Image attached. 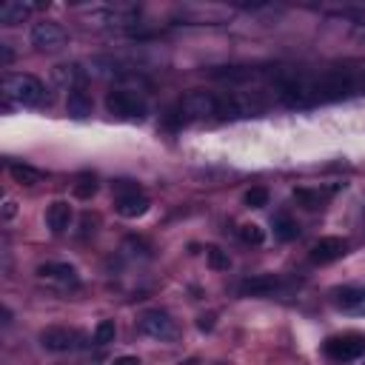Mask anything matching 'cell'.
Masks as SVG:
<instances>
[{"label": "cell", "mask_w": 365, "mask_h": 365, "mask_svg": "<svg viewBox=\"0 0 365 365\" xmlns=\"http://www.w3.org/2000/svg\"><path fill=\"white\" fill-rule=\"evenodd\" d=\"M205 259H208V265H211L214 271H228V265H231V259H228V254H225L222 248H217V245H211V248H205Z\"/></svg>", "instance_id": "44dd1931"}, {"label": "cell", "mask_w": 365, "mask_h": 365, "mask_svg": "<svg viewBox=\"0 0 365 365\" xmlns=\"http://www.w3.org/2000/svg\"><path fill=\"white\" fill-rule=\"evenodd\" d=\"M148 205H151V200L137 188V191H125V194H117V200H114V211L120 214V217H125V220H137V217H143L145 211H148Z\"/></svg>", "instance_id": "9c48e42d"}, {"label": "cell", "mask_w": 365, "mask_h": 365, "mask_svg": "<svg viewBox=\"0 0 365 365\" xmlns=\"http://www.w3.org/2000/svg\"><path fill=\"white\" fill-rule=\"evenodd\" d=\"M245 205L248 208H262V205H268V188H262V185H254V188H248L245 191Z\"/></svg>", "instance_id": "cb8c5ba5"}, {"label": "cell", "mask_w": 365, "mask_h": 365, "mask_svg": "<svg viewBox=\"0 0 365 365\" xmlns=\"http://www.w3.org/2000/svg\"><path fill=\"white\" fill-rule=\"evenodd\" d=\"M9 174H11L20 185H37V182L43 180V171L34 168V165H29V163H11V165H9Z\"/></svg>", "instance_id": "2e32d148"}, {"label": "cell", "mask_w": 365, "mask_h": 365, "mask_svg": "<svg viewBox=\"0 0 365 365\" xmlns=\"http://www.w3.org/2000/svg\"><path fill=\"white\" fill-rule=\"evenodd\" d=\"M114 365H143L137 356H131V354H125V356H117L114 359Z\"/></svg>", "instance_id": "83f0119b"}, {"label": "cell", "mask_w": 365, "mask_h": 365, "mask_svg": "<svg viewBox=\"0 0 365 365\" xmlns=\"http://www.w3.org/2000/svg\"><path fill=\"white\" fill-rule=\"evenodd\" d=\"M71 205L66 200H54L48 208H46V225L51 234H63L68 225H71Z\"/></svg>", "instance_id": "8fae6325"}, {"label": "cell", "mask_w": 365, "mask_h": 365, "mask_svg": "<svg viewBox=\"0 0 365 365\" xmlns=\"http://www.w3.org/2000/svg\"><path fill=\"white\" fill-rule=\"evenodd\" d=\"M94 191H97V180H94L91 174H83V177L74 182V197H80V200L94 197Z\"/></svg>", "instance_id": "603a6c76"}, {"label": "cell", "mask_w": 365, "mask_h": 365, "mask_svg": "<svg viewBox=\"0 0 365 365\" xmlns=\"http://www.w3.org/2000/svg\"><path fill=\"white\" fill-rule=\"evenodd\" d=\"M80 342H83L80 331L63 328V325H51V328H46V331L40 334V345H43L46 351H54V354L74 351V348H80Z\"/></svg>", "instance_id": "277c9868"}, {"label": "cell", "mask_w": 365, "mask_h": 365, "mask_svg": "<svg viewBox=\"0 0 365 365\" xmlns=\"http://www.w3.org/2000/svg\"><path fill=\"white\" fill-rule=\"evenodd\" d=\"M66 111H68L71 117H77V120H83V117L91 114V97L86 94V88L68 91V97H66Z\"/></svg>", "instance_id": "5bb4252c"}, {"label": "cell", "mask_w": 365, "mask_h": 365, "mask_svg": "<svg viewBox=\"0 0 365 365\" xmlns=\"http://www.w3.org/2000/svg\"><path fill=\"white\" fill-rule=\"evenodd\" d=\"M325 354H328L331 359H339V362H345V359H356V356L365 354V336H359V334L331 336V339L325 342Z\"/></svg>", "instance_id": "8992f818"}, {"label": "cell", "mask_w": 365, "mask_h": 365, "mask_svg": "<svg viewBox=\"0 0 365 365\" xmlns=\"http://www.w3.org/2000/svg\"><path fill=\"white\" fill-rule=\"evenodd\" d=\"M51 77H54V83H57V86H66L68 91L83 88V83H86V71H83L77 63H63V66H54Z\"/></svg>", "instance_id": "7c38bea8"}, {"label": "cell", "mask_w": 365, "mask_h": 365, "mask_svg": "<svg viewBox=\"0 0 365 365\" xmlns=\"http://www.w3.org/2000/svg\"><path fill=\"white\" fill-rule=\"evenodd\" d=\"M46 97V88L31 74H6L3 77V100L17 106H40Z\"/></svg>", "instance_id": "6da1fadb"}, {"label": "cell", "mask_w": 365, "mask_h": 365, "mask_svg": "<svg viewBox=\"0 0 365 365\" xmlns=\"http://www.w3.org/2000/svg\"><path fill=\"white\" fill-rule=\"evenodd\" d=\"M114 336H117L114 319H100L94 325V345H108V342H114Z\"/></svg>", "instance_id": "ffe728a7"}, {"label": "cell", "mask_w": 365, "mask_h": 365, "mask_svg": "<svg viewBox=\"0 0 365 365\" xmlns=\"http://www.w3.org/2000/svg\"><path fill=\"white\" fill-rule=\"evenodd\" d=\"M274 234H277L279 240H294V237L299 234V225H297L294 217H288V214H277V217H274Z\"/></svg>", "instance_id": "d6986e66"}, {"label": "cell", "mask_w": 365, "mask_h": 365, "mask_svg": "<svg viewBox=\"0 0 365 365\" xmlns=\"http://www.w3.org/2000/svg\"><path fill=\"white\" fill-rule=\"evenodd\" d=\"M240 237H242V242H248V245H262L265 231H262L257 222H245V225H240Z\"/></svg>", "instance_id": "7402d4cb"}, {"label": "cell", "mask_w": 365, "mask_h": 365, "mask_svg": "<svg viewBox=\"0 0 365 365\" xmlns=\"http://www.w3.org/2000/svg\"><path fill=\"white\" fill-rule=\"evenodd\" d=\"M348 251V242L342 237H319L311 248V259L314 262H334Z\"/></svg>", "instance_id": "30bf717a"}, {"label": "cell", "mask_w": 365, "mask_h": 365, "mask_svg": "<svg viewBox=\"0 0 365 365\" xmlns=\"http://www.w3.org/2000/svg\"><path fill=\"white\" fill-rule=\"evenodd\" d=\"M14 214H17V202H14V200H6V205H3V217L11 220Z\"/></svg>", "instance_id": "484cf974"}, {"label": "cell", "mask_w": 365, "mask_h": 365, "mask_svg": "<svg viewBox=\"0 0 365 365\" xmlns=\"http://www.w3.org/2000/svg\"><path fill=\"white\" fill-rule=\"evenodd\" d=\"M197 328H200V331H211V328H214V317H211V314H208V317H200V319H197Z\"/></svg>", "instance_id": "4316f807"}, {"label": "cell", "mask_w": 365, "mask_h": 365, "mask_svg": "<svg viewBox=\"0 0 365 365\" xmlns=\"http://www.w3.org/2000/svg\"><path fill=\"white\" fill-rule=\"evenodd\" d=\"M294 200H297L302 208H308V211H317V208H322V200H325V194H322L319 188H294Z\"/></svg>", "instance_id": "ac0fdd59"}, {"label": "cell", "mask_w": 365, "mask_h": 365, "mask_svg": "<svg viewBox=\"0 0 365 365\" xmlns=\"http://www.w3.org/2000/svg\"><path fill=\"white\" fill-rule=\"evenodd\" d=\"M37 277H40L43 282L57 285V288H77V285H80V274H77V268L68 265V262H46V265L37 268Z\"/></svg>", "instance_id": "ba28073f"}, {"label": "cell", "mask_w": 365, "mask_h": 365, "mask_svg": "<svg viewBox=\"0 0 365 365\" xmlns=\"http://www.w3.org/2000/svg\"><path fill=\"white\" fill-rule=\"evenodd\" d=\"M11 60H14V54H11V48H9L6 43H0V63H3V66H9Z\"/></svg>", "instance_id": "d4e9b609"}, {"label": "cell", "mask_w": 365, "mask_h": 365, "mask_svg": "<svg viewBox=\"0 0 365 365\" xmlns=\"http://www.w3.org/2000/svg\"><path fill=\"white\" fill-rule=\"evenodd\" d=\"M140 331L145 336H151V339H171L177 334L174 319L165 311H160V308H151V311L140 314Z\"/></svg>", "instance_id": "5b68a950"}, {"label": "cell", "mask_w": 365, "mask_h": 365, "mask_svg": "<svg viewBox=\"0 0 365 365\" xmlns=\"http://www.w3.org/2000/svg\"><path fill=\"white\" fill-rule=\"evenodd\" d=\"M277 285H279V279H277L274 274H257V277L245 279V282L240 285V291H242V294H251V297H259V294H271Z\"/></svg>", "instance_id": "9a60e30c"}, {"label": "cell", "mask_w": 365, "mask_h": 365, "mask_svg": "<svg viewBox=\"0 0 365 365\" xmlns=\"http://www.w3.org/2000/svg\"><path fill=\"white\" fill-rule=\"evenodd\" d=\"M336 302H339L345 311H365V291L342 288V291H336Z\"/></svg>", "instance_id": "e0dca14e"}, {"label": "cell", "mask_w": 365, "mask_h": 365, "mask_svg": "<svg viewBox=\"0 0 365 365\" xmlns=\"http://www.w3.org/2000/svg\"><path fill=\"white\" fill-rule=\"evenodd\" d=\"M106 111L114 114V117H123V120H143L145 117V100L137 97L134 91L128 88H111L106 94Z\"/></svg>", "instance_id": "7a4b0ae2"}, {"label": "cell", "mask_w": 365, "mask_h": 365, "mask_svg": "<svg viewBox=\"0 0 365 365\" xmlns=\"http://www.w3.org/2000/svg\"><path fill=\"white\" fill-rule=\"evenodd\" d=\"M180 108L188 117H217L220 111V97L211 91H188L180 103Z\"/></svg>", "instance_id": "52a82bcc"}, {"label": "cell", "mask_w": 365, "mask_h": 365, "mask_svg": "<svg viewBox=\"0 0 365 365\" xmlns=\"http://www.w3.org/2000/svg\"><path fill=\"white\" fill-rule=\"evenodd\" d=\"M34 11L31 3H20V0H6L0 6V23L3 26H17L23 20H29V14Z\"/></svg>", "instance_id": "4fadbf2b"}, {"label": "cell", "mask_w": 365, "mask_h": 365, "mask_svg": "<svg viewBox=\"0 0 365 365\" xmlns=\"http://www.w3.org/2000/svg\"><path fill=\"white\" fill-rule=\"evenodd\" d=\"M29 37H31V46H34V48H40V51H57V48H63V46H66V40H68L66 29H63L60 23H54V20L34 23Z\"/></svg>", "instance_id": "3957f363"}]
</instances>
